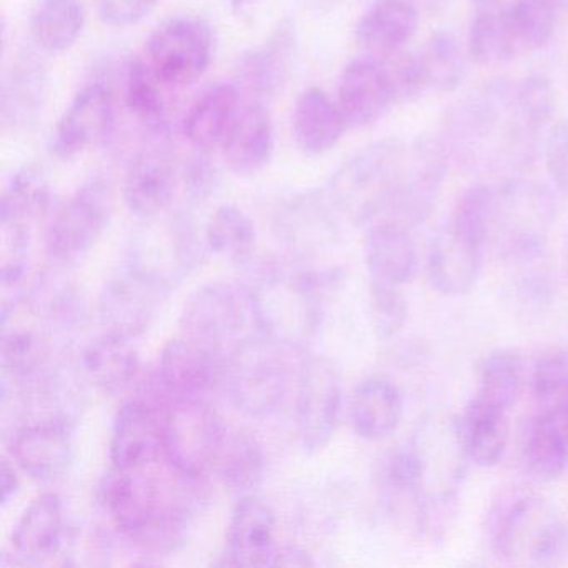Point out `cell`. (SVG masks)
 <instances>
[{
	"instance_id": "1",
	"label": "cell",
	"mask_w": 568,
	"mask_h": 568,
	"mask_svg": "<svg viewBox=\"0 0 568 568\" xmlns=\"http://www.w3.org/2000/svg\"><path fill=\"white\" fill-rule=\"evenodd\" d=\"M158 464L139 470L112 467L99 487V500L129 540L151 554H168L181 544L187 528L195 478L175 470L168 460L159 475Z\"/></svg>"
},
{
	"instance_id": "2",
	"label": "cell",
	"mask_w": 568,
	"mask_h": 568,
	"mask_svg": "<svg viewBox=\"0 0 568 568\" xmlns=\"http://www.w3.org/2000/svg\"><path fill=\"white\" fill-rule=\"evenodd\" d=\"M514 85L494 81L468 95L448 115L445 132L452 154L468 164L521 168L534 158L538 134L515 102Z\"/></svg>"
},
{
	"instance_id": "3",
	"label": "cell",
	"mask_w": 568,
	"mask_h": 568,
	"mask_svg": "<svg viewBox=\"0 0 568 568\" xmlns=\"http://www.w3.org/2000/svg\"><path fill=\"white\" fill-rule=\"evenodd\" d=\"M322 278L281 261L258 265L245 292L255 331L284 347L307 344L322 322Z\"/></svg>"
},
{
	"instance_id": "4",
	"label": "cell",
	"mask_w": 568,
	"mask_h": 568,
	"mask_svg": "<svg viewBox=\"0 0 568 568\" xmlns=\"http://www.w3.org/2000/svg\"><path fill=\"white\" fill-rule=\"evenodd\" d=\"M407 155V145L388 139L348 159L332 175L325 191L337 214L361 225L381 221L400 187Z\"/></svg>"
},
{
	"instance_id": "5",
	"label": "cell",
	"mask_w": 568,
	"mask_h": 568,
	"mask_svg": "<svg viewBox=\"0 0 568 568\" xmlns=\"http://www.w3.org/2000/svg\"><path fill=\"white\" fill-rule=\"evenodd\" d=\"M288 352L291 348L255 334L225 357V390L245 417H272L287 400L292 384Z\"/></svg>"
},
{
	"instance_id": "6",
	"label": "cell",
	"mask_w": 568,
	"mask_h": 568,
	"mask_svg": "<svg viewBox=\"0 0 568 568\" xmlns=\"http://www.w3.org/2000/svg\"><path fill=\"white\" fill-rule=\"evenodd\" d=\"M491 547L514 565L548 567L568 550V530L548 501L535 495H514L491 515Z\"/></svg>"
},
{
	"instance_id": "7",
	"label": "cell",
	"mask_w": 568,
	"mask_h": 568,
	"mask_svg": "<svg viewBox=\"0 0 568 568\" xmlns=\"http://www.w3.org/2000/svg\"><path fill=\"white\" fill-rule=\"evenodd\" d=\"M497 191L490 244L508 264H531L547 247L548 232L558 214L557 195L547 185L521 179H511Z\"/></svg>"
},
{
	"instance_id": "8",
	"label": "cell",
	"mask_w": 568,
	"mask_h": 568,
	"mask_svg": "<svg viewBox=\"0 0 568 568\" xmlns=\"http://www.w3.org/2000/svg\"><path fill=\"white\" fill-rule=\"evenodd\" d=\"M254 325L251 302L245 287L227 282L202 285L185 298L181 312V327L185 337L211 348L222 358L227 357L245 338Z\"/></svg>"
},
{
	"instance_id": "9",
	"label": "cell",
	"mask_w": 568,
	"mask_h": 568,
	"mask_svg": "<svg viewBox=\"0 0 568 568\" xmlns=\"http://www.w3.org/2000/svg\"><path fill=\"white\" fill-rule=\"evenodd\" d=\"M207 244L184 214L169 217L161 231L142 232L129 248L128 268L168 294L201 265Z\"/></svg>"
},
{
	"instance_id": "10",
	"label": "cell",
	"mask_w": 568,
	"mask_h": 568,
	"mask_svg": "<svg viewBox=\"0 0 568 568\" xmlns=\"http://www.w3.org/2000/svg\"><path fill=\"white\" fill-rule=\"evenodd\" d=\"M225 427L215 408L204 398H178L165 407L164 460L187 477L212 471Z\"/></svg>"
},
{
	"instance_id": "11",
	"label": "cell",
	"mask_w": 568,
	"mask_h": 568,
	"mask_svg": "<svg viewBox=\"0 0 568 568\" xmlns=\"http://www.w3.org/2000/svg\"><path fill=\"white\" fill-rule=\"evenodd\" d=\"M145 61L168 89L194 84L212 61L211 29L201 19L175 16L152 32Z\"/></svg>"
},
{
	"instance_id": "12",
	"label": "cell",
	"mask_w": 568,
	"mask_h": 568,
	"mask_svg": "<svg viewBox=\"0 0 568 568\" xmlns=\"http://www.w3.org/2000/svg\"><path fill=\"white\" fill-rule=\"evenodd\" d=\"M342 402L344 385L337 365L325 355L308 357L298 372L295 400L298 438L305 452L315 454L331 444L341 420Z\"/></svg>"
},
{
	"instance_id": "13",
	"label": "cell",
	"mask_w": 568,
	"mask_h": 568,
	"mask_svg": "<svg viewBox=\"0 0 568 568\" xmlns=\"http://www.w3.org/2000/svg\"><path fill=\"white\" fill-rule=\"evenodd\" d=\"M111 212V191L104 181L85 182L49 224L45 247L52 261L69 264L84 257L108 229Z\"/></svg>"
},
{
	"instance_id": "14",
	"label": "cell",
	"mask_w": 568,
	"mask_h": 568,
	"mask_svg": "<svg viewBox=\"0 0 568 568\" xmlns=\"http://www.w3.org/2000/svg\"><path fill=\"white\" fill-rule=\"evenodd\" d=\"M165 407L168 404H161L148 395L122 405L112 428V467L139 470L164 458Z\"/></svg>"
},
{
	"instance_id": "15",
	"label": "cell",
	"mask_w": 568,
	"mask_h": 568,
	"mask_svg": "<svg viewBox=\"0 0 568 568\" xmlns=\"http://www.w3.org/2000/svg\"><path fill=\"white\" fill-rule=\"evenodd\" d=\"M397 102L388 65L374 55H362L342 69L337 104L348 128L377 124Z\"/></svg>"
},
{
	"instance_id": "16",
	"label": "cell",
	"mask_w": 568,
	"mask_h": 568,
	"mask_svg": "<svg viewBox=\"0 0 568 568\" xmlns=\"http://www.w3.org/2000/svg\"><path fill=\"white\" fill-rule=\"evenodd\" d=\"M115 109L111 89L102 82L85 85L72 99L55 125L52 155L71 159L101 144L114 131Z\"/></svg>"
},
{
	"instance_id": "17",
	"label": "cell",
	"mask_w": 568,
	"mask_h": 568,
	"mask_svg": "<svg viewBox=\"0 0 568 568\" xmlns=\"http://www.w3.org/2000/svg\"><path fill=\"white\" fill-rule=\"evenodd\" d=\"M19 317L16 308L2 311V377L32 384L52 367L54 331L29 308Z\"/></svg>"
},
{
	"instance_id": "18",
	"label": "cell",
	"mask_w": 568,
	"mask_h": 568,
	"mask_svg": "<svg viewBox=\"0 0 568 568\" xmlns=\"http://www.w3.org/2000/svg\"><path fill=\"white\" fill-rule=\"evenodd\" d=\"M12 462L38 481L58 480L74 457L72 427L55 418L26 422L11 435Z\"/></svg>"
},
{
	"instance_id": "19",
	"label": "cell",
	"mask_w": 568,
	"mask_h": 568,
	"mask_svg": "<svg viewBox=\"0 0 568 568\" xmlns=\"http://www.w3.org/2000/svg\"><path fill=\"white\" fill-rule=\"evenodd\" d=\"M224 372V358L182 335L169 342L159 358L158 382L171 400L204 398Z\"/></svg>"
},
{
	"instance_id": "20",
	"label": "cell",
	"mask_w": 568,
	"mask_h": 568,
	"mask_svg": "<svg viewBox=\"0 0 568 568\" xmlns=\"http://www.w3.org/2000/svg\"><path fill=\"white\" fill-rule=\"evenodd\" d=\"M164 294L151 282L125 268L124 274L105 285L99 298V318L104 332L131 341L144 334L151 327Z\"/></svg>"
},
{
	"instance_id": "21",
	"label": "cell",
	"mask_w": 568,
	"mask_h": 568,
	"mask_svg": "<svg viewBox=\"0 0 568 568\" xmlns=\"http://www.w3.org/2000/svg\"><path fill=\"white\" fill-rule=\"evenodd\" d=\"M275 554V515L271 505L257 495H244L229 521L222 565L264 567L274 564Z\"/></svg>"
},
{
	"instance_id": "22",
	"label": "cell",
	"mask_w": 568,
	"mask_h": 568,
	"mask_svg": "<svg viewBox=\"0 0 568 568\" xmlns=\"http://www.w3.org/2000/svg\"><path fill=\"white\" fill-rule=\"evenodd\" d=\"M175 187L178 175L171 155L161 148L144 149L125 174V205L142 222L151 221L168 211Z\"/></svg>"
},
{
	"instance_id": "23",
	"label": "cell",
	"mask_w": 568,
	"mask_h": 568,
	"mask_svg": "<svg viewBox=\"0 0 568 568\" xmlns=\"http://www.w3.org/2000/svg\"><path fill=\"white\" fill-rule=\"evenodd\" d=\"M484 248L462 241L445 229L428 245V281L445 297H464L477 287L484 267Z\"/></svg>"
},
{
	"instance_id": "24",
	"label": "cell",
	"mask_w": 568,
	"mask_h": 568,
	"mask_svg": "<svg viewBox=\"0 0 568 568\" xmlns=\"http://www.w3.org/2000/svg\"><path fill=\"white\" fill-rule=\"evenodd\" d=\"M274 154V125L262 102L242 108L222 144L225 164L239 178H252L264 171Z\"/></svg>"
},
{
	"instance_id": "25",
	"label": "cell",
	"mask_w": 568,
	"mask_h": 568,
	"mask_svg": "<svg viewBox=\"0 0 568 568\" xmlns=\"http://www.w3.org/2000/svg\"><path fill=\"white\" fill-rule=\"evenodd\" d=\"M418 29V11L408 0H375L355 26V41L374 58L400 54Z\"/></svg>"
},
{
	"instance_id": "26",
	"label": "cell",
	"mask_w": 568,
	"mask_h": 568,
	"mask_svg": "<svg viewBox=\"0 0 568 568\" xmlns=\"http://www.w3.org/2000/svg\"><path fill=\"white\" fill-rule=\"evenodd\" d=\"M365 254L371 281L404 287L418 271V254L408 227L392 221L367 225Z\"/></svg>"
},
{
	"instance_id": "27",
	"label": "cell",
	"mask_w": 568,
	"mask_h": 568,
	"mask_svg": "<svg viewBox=\"0 0 568 568\" xmlns=\"http://www.w3.org/2000/svg\"><path fill=\"white\" fill-rule=\"evenodd\" d=\"M65 538L62 500L42 494L19 517L12 530V550L21 564H41L54 557Z\"/></svg>"
},
{
	"instance_id": "28",
	"label": "cell",
	"mask_w": 568,
	"mask_h": 568,
	"mask_svg": "<svg viewBox=\"0 0 568 568\" xmlns=\"http://www.w3.org/2000/svg\"><path fill=\"white\" fill-rule=\"evenodd\" d=\"M508 410L475 395L455 428L458 448L477 467H494L504 457L508 442Z\"/></svg>"
},
{
	"instance_id": "29",
	"label": "cell",
	"mask_w": 568,
	"mask_h": 568,
	"mask_svg": "<svg viewBox=\"0 0 568 568\" xmlns=\"http://www.w3.org/2000/svg\"><path fill=\"white\" fill-rule=\"evenodd\" d=\"M294 48V28L282 22L262 48L245 52L239 61L237 88L251 95V102L274 98L287 79Z\"/></svg>"
},
{
	"instance_id": "30",
	"label": "cell",
	"mask_w": 568,
	"mask_h": 568,
	"mask_svg": "<svg viewBox=\"0 0 568 568\" xmlns=\"http://www.w3.org/2000/svg\"><path fill=\"white\" fill-rule=\"evenodd\" d=\"M48 72L34 54H19L2 82V119L16 131L32 128L44 111Z\"/></svg>"
},
{
	"instance_id": "31",
	"label": "cell",
	"mask_w": 568,
	"mask_h": 568,
	"mask_svg": "<svg viewBox=\"0 0 568 568\" xmlns=\"http://www.w3.org/2000/svg\"><path fill=\"white\" fill-rule=\"evenodd\" d=\"M347 128L337 101H332L322 89H307L295 101L292 135L304 154H327L341 142Z\"/></svg>"
},
{
	"instance_id": "32",
	"label": "cell",
	"mask_w": 568,
	"mask_h": 568,
	"mask_svg": "<svg viewBox=\"0 0 568 568\" xmlns=\"http://www.w3.org/2000/svg\"><path fill=\"white\" fill-rule=\"evenodd\" d=\"M352 428L364 440H382L397 430L404 415V398L394 382L384 377L362 381L348 405Z\"/></svg>"
},
{
	"instance_id": "33",
	"label": "cell",
	"mask_w": 568,
	"mask_h": 568,
	"mask_svg": "<svg viewBox=\"0 0 568 568\" xmlns=\"http://www.w3.org/2000/svg\"><path fill=\"white\" fill-rule=\"evenodd\" d=\"M241 111L237 84L215 85L204 92L185 115V138L197 151L222 148Z\"/></svg>"
},
{
	"instance_id": "34",
	"label": "cell",
	"mask_w": 568,
	"mask_h": 568,
	"mask_svg": "<svg viewBox=\"0 0 568 568\" xmlns=\"http://www.w3.org/2000/svg\"><path fill=\"white\" fill-rule=\"evenodd\" d=\"M81 367L95 388L115 395L135 381L141 361L131 338L104 332L82 352Z\"/></svg>"
},
{
	"instance_id": "35",
	"label": "cell",
	"mask_w": 568,
	"mask_h": 568,
	"mask_svg": "<svg viewBox=\"0 0 568 568\" xmlns=\"http://www.w3.org/2000/svg\"><path fill=\"white\" fill-rule=\"evenodd\" d=\"M524 462L538 480H555L568 465V422L564 405L537 415L524 440Z\"/></svg>"
},
{
	"instance_id": "36",
	"label": "cell",
	"mask_w": 568,
	"mask_h": 568,
	"mask_svg": "<svg viewBox=\"0 0 568 568\" xmlns=\"http://www.w3.org/2000/svg\"><path fill=\"white\" fill-rule=\"evenodd\" d=\"M337 215L327 195L295 199L278 215V232L292 248L307 254L337 234Z\"/></svg>"
},
{
	"instance_id": "37",
	"label": "cell",
	"mask_w": 568,
	"mask_h": 568,
	"mask_svg": "<svg viewBox=\"0 0 568 568\" xmlns=\"http://www.w3.org/2000/svg\"><path fill=\"white\" fill-rule=\"evenodd\" d=\"M212 471L229 490L247 495L264 478L265 457L261 442L248 430L227 428Z\"/></svg>"
},
{
	"instance_id": "38",
	"label": "cell",
	"mask_w": 568,
	"mask_h": 568,
	"mask_svg": "<svg viewBox=\"0 0 568 568\" xmlns=\"http://www.w3.org/2000/svg\"><path fill=\"white\" fill-rule=\"evenodd\" d=\"M85 24L79 0H41L29 21L32 41L41 51L61 54L81 38Z\"/></svg>"
},
{
	"instance_id": "39",
	"label": "cell",
	"mask_w": 568,
	"mask_h": 568,
	"mask_svg": "<svg viewBox=\"0 0 568 568\" xmlns=\"http://www.w3.org/2000/svg\"><path fill=\"white\" fill-rule=\"evenodd\" d=\"M207 248L234 264L252 261L257 244L254 222L237 205H221L209 219L204 234Z\"/></svg>"
},
{
	"instance_id": "40",
	"label": "cell",
	"mask_w": 568,
	"mask_h": 568,
	"mask_svg": "<svg viewBox=\"0 0 568 568\" xmlns=\"http://www.w3.org/2000/svg\"><path fill=\"white\" fill-rule=\"evenodd\" d=\"M498 191L490 185H475L457 199L448 231L462 241L484 248L490 245L497 219Z\"/></svg>"
},
{
	"instance_id": "41",
	"label": "cell",
	"mask_w": 568,
	"mask_h": 568,
	"mask_svg": "<svg viewBox=\"0 0 568 568\" xmlns=\"http://www.w3.org/2000/svg\"><path fill=\"white\" fill-rule=\"evenodd\" d=\"M555 0H515L504 8L505 22L515 52L537 51L554 38L558 21Z\"/></svg>"
},
{
	"instance_id": "42",
	"label": "cell",
	"mask_w": 568,
	"mask_h": 568,
	"mask_svg": "<svg viewBox=\"0 0 568 568\" xmlns=\"http://www.w3.org/2000/svg\"><path fill=\"white\" fill-rule=\"evenodd\" d=\"M51 204V189L38 165H24L12 175L2 194L0 222L32 225L44 217Z\"/></svg>"
},
{
	"instance_id": "43",
	"label": "cell",
	"mask_w": 568,
	"mask_h": 568,
	"mask_svg": "<svg viewBox=\"0 0 568 568\" xmlns=\"http://www.w3.org/2000/svg\"><path fill=\"white\" fill-rule=\"evenodd\" d=\"M165 85L149 68L148 61L132 62L129 68L125 102L131 114L155 134L168 131V99Z\"/></svg>"
},
{
	"instance_id": "44",
	"label": "cell",
	"mask_w": 568,
	"mask_h": 568,
	"mask_svg": "<svg viewBox=\"0 0 568 568\" xmlns=\"http://www.w3.org/2000/svg\"><path fill=\"white\" fill-rule=\"evenodd\" d=\"M524 384V362L510 348H497L481 358L478 367V397L510 410Z\"/></svg>"
},
{
	"instance_id": "45",
	"label": "cell",
	"mask_w": 568,
	"mask_h": 568,
	"mask_svg": "<svg viewBox=\"0 0 568 568\" xmlns=\"http://www.w3.org/2000/svg\"><path fill=\"white\" fill-rule=\"evenodd\" d=\"M468 54L478 65L504 64L517 55L500 4L477 6L468 31Z\"/></svg>"
},
{
	"instance_id": "46",
	"label": "cell",
	"mask_w": 568,
	"mask_h": 568,
	"mask_svg": "<svg viewBox=\"0 0 568 568\" xmlns=\"http://www.w3.org/2000/svg\"><path fill=\"white\" fill-rule=\"evenodd\" d=\"M428 84L437 92H454L464 81L460 44L450 29H438L422 49Z\"/></svg>"
},
{
	"instance_id": "47",
	"label": "cell",
	"mask_w": 568,
	"mask_h": 568,
	"mask_svg": "<svg viewBox=\"0 0 568 568\" xmlns=\"http://www.w3.org/2000/svg\"><path fill=\"white\" fill-rule=\"evenodd\" d=\"M518 111L537 134L551 121L557 108V92L544 75H530L514 85Z\"/></svg>"
},
{
	"instance_id": "48",
	"label": "cell",
	"mask_w": 568,
	"mask_h": 568,
	"mask_svg": "<svg viewBox=\"0 0 568 568\" xmlns=\"http://www.w3.org/2000/svg\"><path fill=\"white\" fill-rule=\"evenodd\" d=\"M531 392L545 404L558 405L568 402V348H555L538 358L531 372Z\"/></svg>"
},
{
	"instance_id": "49",
	"label": "cell",
	"mask_w": 568,
	"mask_h": 568,
	"mask_svg": "<svg viewBox=\"0 0 568 568\" xmlns=\"http://www.w3.org/2000/svg\"><path fill=\"white\" fill-rule=\"evenodd\" d=\"M31 261V225L2 222V287H19L28 275Z\"/></svg>"
},
{
	"instance_id": "50",
	"label": "cell",
	"mask_w": 568,
	"mask_h": 568,
	"mask_svg": "<svg viewBox=\"0 0 568 568\" xmlns=\"http://www.w3.org/2000/svg\"><path fill=\"white\" fill-rule=\"evenodd\" d=\"M371 314L378 337H395L407 321V302L402 287L371 281Z\"/></svg>"
},
{
	"instance_id": "51",
	"label": "cell",
	"mask_w": 568,
	"mask_h": 568,
	"mask_svg": "<svg viewBox=\"0 0 568 568\" xmlns=\"http://www.w3.org/2000/svg\"><path fill=\"white\" fill-rule=\"evenodd\" d=\"M427 475V462L415 448H402L390 455L385 464L388 488L407 497H420Z\"/></svg>"
},
{
	"instance_id": "52",
	"label": "cell",
	"mask_w": 568,
	"mask_h": 568,
	"mask_svg": "<svg viewBox=\"0 0 568 568\" xmlns=\"http://www.w3.org/2000/svg\"><path fill=\"white\" fill-rule=\"evenodd\" d=\"M392 58H394V62L387 65L392 82H394L397 102L417 101L427 89H430L422 52H415V54H402L400 52Z\"/></svg>"
},
{
	"instance_id": "53",
	"label": "cell",
	"mask_w": 568,
	"mask_h": 568,
	"mask_svg": "<svg viewBox=\"0 0 568 568\" xmlns=\"http://www.w3.org/2000/svg\"><path fill=\"white\" fill-rule=\"evenodd\" d=\"M545 168L555 189L568 197V119L558 121L544 141Z\"/></svg>"
},
{
	"instance_id": "54",
	"label": "cell",
	"mask_w": 568,
	"mask_h": 568,
	"mask_svg": "<svg viewBox=\"0 0 568 568\" xmlns=\"http://www.w3.org/2000/svg\"><path fill=\"white\" fill-rule=\"evenodd\" d=\"M185 197L192 204H202L214 194L217 187V169L212 164L209 152L197 151L184 168Z\"/></svg>"
},
{
	"instance_id": "55",
	"label": "cell",
	"mask_w": 568,
	"mask_h": 568,
	"mask_svg": "<svg viewBox=\"0 0 568 568\" xmlns=\"http://www.w3.org/2000/svg\"><path fill=\"white\" fill-rule=\"evenodd\" d=\"M161 0H99V14L109 28L128 29L141 24Z\"/></svg>"
},
{
	"instance_id": "56",
	"label": "cell",
	"mask_w": 568,
	"mask_h": 568,
	"mask_svg": "<svg viewBox=\"0 0 568 568\" xmlns=\"http://www.w3.org/2000/svg\"><path fill=\"white\" fill-rule=\"evenodd\" d=\"M511 301L520 305L521 308L527 311H540L544 305L551 301V285L548 284L547 278L544 277H527L521 278L511 288Z\"/></svg>"
},
{
	"instance_id": "57",
	"label": "cell",
	"mask_w": 568,
	"mask_h": 568,
	"mask_svg": "<svg viewBox=\"0 0 568 568\" xmlns=\"http://www.w3.org/2000/svg\"><path fill=\"white\" fill-rule=\"evenodd\" d=\"M14 465L9 460H2V468H0V490H2V505L4 507H8L11 498H14L19 491V477Z\"/></svg>"
},
{
	"instance_id": "58",
	"label": "cell",
	"mask_w": 568,
	"mask_h": 568,
	"mask_svg": "<svg viewBox=\"0 0 568 568\" xmlns=\"http://www.w3.org/2000/svg\"><path fill=\"white\" fill-rule=\"evenodd\" d=\"M314 561L308 558V554L305 551L298 550V548H287V550H282L275 554L274 564L272 565H295V567H302V565H312Z\"/></svg>"
},
{
	"instance_id": "59",
	"label": "cell",
	"mask_w": 568,
	"mask_h": 568,
	"mask_svg": "<svg viewBox=\"0 0 568 568\" xmlns=\"http://www.w3.org/2000/svg\"><path fill=\"white\" fill-rule=\"evenodd\" d=\"M422 8L430 12H440L452 4V0H417Z\"/></svg>"
},
{
	"instance_id": "60",
	"label": "cell",
	"mask_w": 568,
	"mask_h": 568,
	"mask_svg": "<svg viewBox=\"0 0 568 568\" xmlns=\"http://www.w3.org/2000/svg\"><path fill=\"white\" fill-rule=\"evenodd\" d=\"M477 6H498L500 4V0H475Z\"/></svg>"
},
{
	"instance_id": "61",
	"label": "cell",
	"mask_w": 568,
	"mask_h": 568,
	"mask_svg": "<svg viewBox=\"0 0 568 568\" xmlns=\"http://www.w3.org/2000/svg\"><path fill=\"white\" fill-rule=\"evenodd\" d=\"M557 2L558 8L564 9V11L568 12V0H555Z\"/></svg>"
},
{
	"instance_id": "62",
	"label": "cell",
	"mask_w": 568,
	"mask_h": 568,
	"mask_svg": "<svg viewBox=\"0 0 568 568\" xmlns=\"http://www.w3.org/2000/svg\"><path fill=\"white\" fill-rule=\"evenodd\" d=\"M564 410H565V415H567V422H568V402H567V404H564Z\"/></svg>"
},
{
	"instance_id": "63",
	"label": "cell",
	"mask_w": 568,
	"mask_h": 568,
	"mask_svg": "<svg viewBox=\"0 0 568 568\" xmlns=\"http://www.w3.org/2000/svg\"><path fill=\"white\" fill-rule=\"evenodd\" d=\"M567 262H568V252H567Z\"/></svg>"
}]
</instances>
